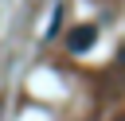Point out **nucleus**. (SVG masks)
<instances>
[{"instance_id": "f257e3e1", "label": "nucleus", "mask_w": 125, "mask_h": 121, "mask_svg": "<svg viewBox=\"0 0 125 121\" xmlns=\"http://www.w3.org/2000/svg\"><path fill=\"white\" fill-rule=\"evenodd\" d=\"M94 39H98V27H94V23H78V27L66 35V51L82 55V51H90V47H94Z\"/></svg>"}, {"instance_id": "f03ea898", "label": "nucleus", "mask_w": 125, "mask_h": 121, "mask_svg": "<svg viewBox=\"0 0 125 121\" xmlns=\"http://www.w3.org/2000/svg\"><path fill=\"white\" fill-rule=\"evenodd\" d=\"M117 121H125V117H117Z\"/></svg>"}]
</instances>
